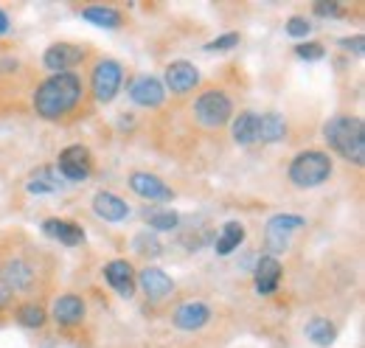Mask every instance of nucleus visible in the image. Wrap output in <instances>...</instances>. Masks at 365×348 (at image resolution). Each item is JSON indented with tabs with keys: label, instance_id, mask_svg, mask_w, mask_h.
I'll use <instances>...</instances> for the list:
<instances>
[{
	"label": "nucleus",
	"instance_id": "obj_1",
	"mask_svg": "<svg viewBox=\"0 0 365 348\" xmlns=\"http://www.w3.org/2000/svg\"><path fill=\"white\" fill-rule=\"evenodd\" d=\"M82 98V79L68 71V73H51L34 93V110L48 121H56L68 116Z\"/></svg>",
	"mask_w": 365,
	"mask_h": 348
},
{
	"label": "nucleus",
	"instance_id": "obj_2",
	"mask_svg": "<svg viewBox=\"0 0 365 348\" xmlns=\"http://www.w3.org/2000/svg\"><path fill=\"white\" fill-rule=\"evenodd\" d=\"M326 143L354 166L365 163V124L357 116H334L323 127Z\"/></svg>",
	"mask_w": 365,
	"mask_h": 348
},
{
	"label": "nucleus",
	"instance_id": "obj_3",
	"mask_svg": "<svg viewBox=\"0 0 365 348\" xmlns=\"http://www.w3.org/2000/svg\"><path fill=\"white\" fill-rule=\"evenodd\" d=\"M329 174H331V160L326 152H318V149H307L295 155V160L289 163V180L298 188H315L329 180Z\"/></svg>",
	"mask_w": 365,
	"mask_h": 348
},
{
	"label": "nucleus",
	"instance_id": "obj_4",
	"mask_svg": "<svg viewBox=\"0 0 365 348\" xmlns=\"http://www.w3.org/2000/svg\"><path fill=\"white\" fill-rule=\"evenodd\" d=\"M230 116H233V104H230L225 90H205L194 101V118L208 130H217V127L228 124Z\"/></svg>",
	"mask_w": 365,
	"mask_h": 348
},
{
	"label": "nucleus",
	"instance_id": "obj_5",
	"mask_svg": "<svg viewBox=\"0 0 365 348\" xmlns=\"http://www.w3.org/2000/svg\"><path fill=\"white\" fill-rule=\"evenodd\" d=\"M56 172H59L62 180H71V183L85 180V177L93 172L91 149H88V146H82V143H73V146L62 149V152H59V158H56Z\"/></svg>",
	"mask_w": 365,
	"mask_h": 348
},
{
	"label": "nucleus",
	"instance_id": "obj_6",
	"mask_svg": "<svg viewBox=\"0 0 365 348\" xmlns=\"http://www.w3.org/2000/svg\"><path fill=\"white\" fill-rule=\"evenodd\" d=\"M121 79H124L121 65H118L115 59H101V62L93 68V79H91L96 101H101V104L113 101L115 93H118V87H121Z\"/></svg>",
	"mask_w": 365,
	"mask_h": 348
},
{
	"label": "nucleus",
	"instance_id": "obj_7",
	"mask_svg": "<svg viewBox=\"0 0 365 348\" xmlns=\"http://www.w3.org/2000/svg\"><path fill=\"white\" fill-rule=\"evenodd\" d=\"M82 59H85V48H79V45H73V43L51 45L46 51V56H43L46 68L53 71V73H68V71L76 68Z\"/></svg>",
	"mask_w": 365,
	"mask_h": 348
},
{
	"label": "nucleus",
	"instance_id": "obj_8",
	"mask_svg": "<svg viewBox=\"0 0 365 348\" xmlns=\"http://www.w3.org/2000/svg\"><path fill=\"white\" fill-rule=\"evenodd\" d=\"M130 188L135 191L138 197L149 200V203H166L172 200V188L158 177V174H149V172H133L130 174Z\"/></svg>",
	"mask_w": 365,
	"mask_h": 348
},
{
	"label": "nucleus",
	"instance_id": "obj_9",
	"mask_svg": "<svg viewBox=\"0 0 365 348\" xmlns=\"http://www.w3.org/2000/svg\"><path fill=\"white\" fill-rule=\"evenodd\" d=\"M104 278L107 284L121 295V298H130L135 292V270L127 259H115L104 267Z\"/></svg>",
	"mask_w": 365,
	"mask_h": 348
},
{
	"label": "nucleus",
	"instance_id": "obj_10",
	"mask_svg": "<svg viewBox=\"0 0 365 348\" xmlns=\"http://www.w3.org/2000/svg\"><path fill=\"white\" fill-rule=\"evenodd\" d=\"M298 227H304V217H295V214H278V217H273L270 222H267V245L273 247L275 253L284 250L287 242H289V236H292Z\"/></svg>",
	"mask_w": 365,
	"mask_h": 348
},
{
	"label": "nucleus",
	"instance_id": "obj_11",
	"mask_svg": "<svg viewBox=\"0 0 365 348\" xmlns=\"http://www.w3.org/2000/svg\"><path fill=\"white\" fill-rule=\"evenodd\" d=\"M130 98L140 107H160L166 98V87L155 76H138L130 85Z\"/></svg>",
	"mask_w": 365,
	"mask_h": 348
},
{
	"label": "nucleus",
	"instance_id": "obj_12",
	"mask_svg": "<svg viewBox=\"0 0 365 348\" xmlns=\"http://www.w3.org/2000/svg\"><path fill=\"white\" fill-rule=\"evenodd\" d=\"M34 281V270L31 264L23 259H9L0 267V284L9 290V292H17V290H29Z\"/></svg>",
	"mask_w": 365,
	"mask_h": 348
},
{
	"label": "nucleus",
	"instance_id": "obj_13",
	"mask_svg": "<svg viewBox=\"0 0 365 348\" xmlns=\"http://www.w3.org/2000/svg\"><path fill=\"white\" fill-rule=\"evenodd\" d=\"M138 284H140V290H143V295L149 298V301H163L172 290H175V284H172V278L163 272V270H158V267H146V270H140V275H138Z\"/></svg>",
	"mask_w": 365,
	"mask_h": 348
},
{
	"label": "nucleus",
	"instance_id": "obj_14",
	"mask_svg": "<svg viewBox=\"0 0 365 348\" xmlns=\"http://www.w3.org/2000/svg\"><path fill=\"white\" fill-rule=\"evenodd\" d=\"M200 82V71L191 65V62H185V59H178V62H172L169 68H166V85L172 93H188V90H194Z\"/></svg>",
	"mask_w": 365,
	"mask_h": 348
},
{
	"label": "nucleus",
	"instance_id": "obj_15",
	"mask_svg": "<svg viewBox=\"0 0 365 348\" xmlns=\"http://www.w3.org/2000/svg\"><path fill=\"white\" fill-rule=\"evenodd\" d=\"M175 326L182 329V332H197L202 329L208 320H211V309L202 304V301H188V304H180L175 309Z\"/></svg>",
	"mask_w": 365,
	"mask_h": 348
},
{
	"label": "nucleus",
	"instance_id": "obj_16",
	"mask_svg": "<svg viewBox=\"0 0 365 348\" xmlns=\"http://www.w3.org/2000/svg\"><path fill=\"white\" fill-rule=\"evenodd\" d=\"M93 211H96V217H101L104 222H121V219L130 217V205L121 197L110 194V191H98L93 197Z\"/></svg>",
	"mask_w": 365,
	"mask_h": 348
},
{
	"label": "nucleus",
	"instance_id": "obj_17",
	"mask_svg": "<svg viewBox=\"0 0 365 348\" xmlns=\"http://www.w3.org/2000/svg\"><path fill=\"white\" fill-rule=\"evenodd\" d=\"M43 233L56 239V242H62V245H68V247L85 242V230L76 222H68V219H46L43 222Z\"/></svg>",
	"mask_w": 365,
	"mask_h": 348
},
{
	"label": "nucleus",
	"instance_id": "obj_18",
	"mask_svg": "<svg viewBox=\"0 0 365 348\" xmlns=\"http://www.w3.org/2000/svg\"><path fill=\"white\" fill-rule=\"evenodd\" d=\"M281 281V264L275 256H262L256 264V292L259 295H273Z\"/></svg>",
	"mask_w": 365,
	"mask_h": 348
},
{
	"label": "nucleus",
	"instance_id": "obj_19",
	"mask_svg": "<svg viewBox=\"0 0 365 348\" xmlns=\"http://www.w3.org/2000/svg\"><path fill=\"white\" fill-rule=\"evenodd\" d=\"M53 320L59 326H76V323H82L85 320V304H82V298H76V295L56 298V304H53Z\"/></svg>",
	"mask_w": 365,
	"mask_h": 348
},
{
	"label": "nucleus",
	"instance_id": "obj_20",
	"mask_svg": "<svg viewBox=\"0 0 365 348\" xmlns=\"http://www.w3.org/2000/svg\"><path fill=\"white\" fill-rule=\"evenodd\" d=\"M230 132H233V140L242 143V146L256 143V140H259V116H256V113H239V116L233 118Z\"/></svg>",
	"mask_w": 365,
	"mask_h": 348
},
{
	"label": "nucleus",
	"instance_id": "obj_21",
	"mask_svg": "<svg viewBox=\"0 0 365 348\" xmlns=\"http://www.w3.org/2000/svg\"><path fill=\"white\" fill-rule=\"evenodd\" d=\"M59 185H62V177L51 166H40L37 172L29 177V183H26L29 194H53V191H59Z\"/></svg>",
	"mask_w": 365,
	"mask_h": 348
},
{
	"label": "nucleus",
	"instance_id": "obj_22",
	"mask_svg": "<svg viewBox=\"0 0 365 348\" xmlns=\"http://www.w3.org/2000/svg\"><path fill=\"white\" fill-rule=\"evenodd\" d=\"M287 135V121L278 113H264L259 116V140L262 143H275Z\"/></svg>",
	"mask_w": 365,
	"mask_h": 348
},
{
	"label": "nucleus",
	"instance_id": "obj_23",
	"mask_svg": "<svg viewBox=\"0 0 365 348\" xmlns=\"http://www.w3.org/2000/svg\"><path fill=\"white\" fill-rule=\"evenodd\" d=\"M242 242H245V225L242 222H228L222 227L220 239H217V253L220 256H230Z\"/></svg>",
	"mask_w": 365,
	"mask_h": 348
},
{
	"label": "nucleus",
	"instance_id": "obj_24",
	"mask_svg": "<svg viewBox=\"0 0 365 348\" xmlns=\"http://www.w3.org/2000/svg\"><path fill=\"white\" fill-rule=\"evenodd\" d=\"M82 17L98 29H118L121 26V11H115L110 6H91L82 11Z\"/></svg>",
	"mask_w": 365,
	"mask_h": 348
},
{
	"label": "nucleus",
	"instance_id": "obj_25",
	"mask_svg": "<svg viewBox=\"0 0 365 348\" xmlns=\"http://www.w3.org/2000/svg\"><path fill=\"white\" fill-rule=\"evenodd\" d=\"M334 334H337V329L331 326L329 317H312L307 323V337L312 343H318V346H331L334 343Z\"/></svg>",
	"mask_w": 365,
	"mask_h": 348
},
{
	"label": "nucleus",
	"instance_id": "obj_26",
	"mask_svg": "<svg viewBox=\"0 0 365 348\" xmlns=\"http://www.w3.org/2000/svg\"><path fill=\"white\" fill-rule=\"evenodd\" d=\"M17 320L23 326H29V329H40L46 323V309L37 304H23L17 309Z\"/></svg>",
	"mask_w": 365,
	"mask_h": 348
},
{
	"label": "nucleus",
	"instance_id": "obj_27",
	"mask_svg": "<svg viewBox=\"0 0 365 348\" xmlns=\"http://www.w3.org/2000/svg\"><path fill=\"white\" fill-rule=\"evenodd\" d=\"M146 222H149V227H155V230H172V227H178V222L180 217L175 214V211H149L146 214Z\"/></svg>",
	"mask_w": 365,
	"mask_h": 348
},
{
	"label": "nucleus",
	"instance_id": "obj_28",
	"mask_svg": "<svg viewBox=\"0 0 365 348\" xmlns=\"http://www.w3.org/2000/svg\"><path fill=\"white\" fill-rule=\"evenodd\" d=\"M309 31H312V23H309L307 17H298V14H295V17L287 20V34H289V37H307Z\"/></svg>",
	"mask_w": 365,
	"mask_h": 348
},
{
	"label": "nucleus",
	"instance_id": "obj_29",
	"mask_svg": "<svg viewBox=\"0 0 365 348\" xmlns=\"http://www.w3.org/2000/svg\"><path fill=\"white\" fill-rule=\"evenodd\" d=\"M295 53L307 62H315V59H323V45L320 43H301L295 48Z\"/></svg>",
	"mask_w": 365,
	"mask_h": 348
},
{
	"label": "nucleus",
	"instance_id": "obj_30",
	"mask_svg": "<svg viewBox=\"0 0 365 348\" xmlns=\"http://www.w3.org/2000/svg\"><path fill=\"white\" fill-rule=\"evenodd\" d=\"M239 45V34H222V37H217V40H211V43L205 45V51H230V48H236Z\"/></svg>",
	"mask_w": 365,
	"mask_h": 348
},
{
	"label": "nucleus",
	"instance_id": "obj_31",
	"mask_svg": "<svg viewBox=\"0 0 365 348\" xmlns=\"http://www.w3.org/2000/svg\"><path fill=\"white\" fill-rule=\"evenodd\" d=\"M315 14H320V17H337L340 6L337 3H315Z\"/></svg>",
	"mask_w": 365,
	"mask_h": 348
},
{
	"label": "nucleus",
	"instance_id": "obj_32",
	"mask_svg": "<svg viewBox=\"0 0 365 348\" xmlns=\"http://www.w3.org/2000/svg\"><path fill=\"white\" fill-rule=\"evenodd\" d=\"M363 34H357V37H346V40H340V45L346 48V51H354V53H363Z\"/></svg>",
	"mask_w": 365,
	"mask_h": 348
},
{
	"label": "nucleus",
	"instance_id": "obj_33",
	"mask_svg": "<svg viewBox=\"0 0 365 348\" xmlns=\"http://www.w3.org/2000/svg\"><path fill=\"white\" fill-rule=\"evenodd\" d=\"M3 34H9V17H6V11L0 9V37Z\"/></svg>",
	"mask_w": 365,
	"mask_h": 348
}]
</instances>
